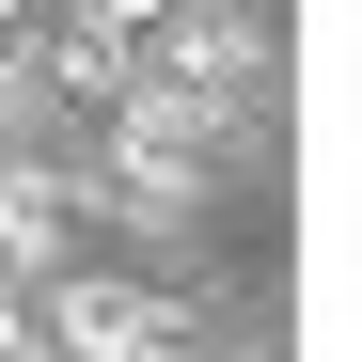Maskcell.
<instances>
[{
  "instance_id": "obj_1",
  "label": "cell",
  "mask_w": 362,
  "mask_h": 362,
  "mask_svg": "<svg viewBox=\"0 0 362 362\" xmlns=\"http://www.w3.org/2000/svg\"><path fill=\"white\" fill-rule=\"evenodd\" d=\"M110 110H127V142H110V205H142V221H189V189H205V110L173 95V79H127Z\"/></svg>"
},
{
  "instance_id": "obj_2",
  "label": "cell",
  "mask_w": 362,
  "mask_h": 362,
  "mask_svg": "<svg viewBox=\"0 0 362 362\" xmlns=\"http://www.w3.org/2000/svg\"><path fill=\"white\" fill-rule=\"evenodd\" d=\"M142 64L189 95V110H221V95H252V79H268V32L236 16V0H189V16H158V47H142Z\"/></svg>"
},
{
  "instance_id": "obj_3",
  "label": "cell",
  "mask_w": 362,
  "mask_h": 362,
  "mask_svg": "<svg viewBox=\"0 0 362 362\" xmlns=\"http://www.w3.org/2000/svg\"><path fill=\"white\" fill-rule=\"evenodd\" d=\"M47 315H64L79 362H189V315H173V299H142V284H64Z\"/></svg>"
},
{
  "instance_id": "obj_4",
  "label": "cell",
  "mask_w": 362,
  "mask_h": 362,
  "mask_svg": "<svg viewBox=\"0 0 362 362\" xmlns=\"http://www.w3.org/2000/svg\"><path fill=\"white\" fill-rule=\"evenodd\" d=\"M64 173H32V158H0V284H16V268H64Z\"/></svg>"
},
{
  "instance_id": "obj_5",
  "label": "cell",
  "mask_w": 362,
  "mask_h": 362,
  "mask_svg": "<svg viewBox=\"0 0 362 362\" xmlns=\"http://www.w3.org/2000/svg\"><path fill=\"white\" fill-rule=\"evenodd\" d=\"M16 346H32V299H16V284H0V362H16Z\"/></svg>"
},
{
  "instance_id": "obj_6",
  "label": "cell",
  "mask_w": 362,
  "mask_h": 362,
  "mask_svg": "<svg viewBox=\"0 0 362 362\" xmlns=\"http://www.w3.org/2000/svg\"><path fill=\"white\" fill-rule=\"evenodd\" d=\"M47 16H64V0H47Z\"/></svg>"
}]
</instances>
